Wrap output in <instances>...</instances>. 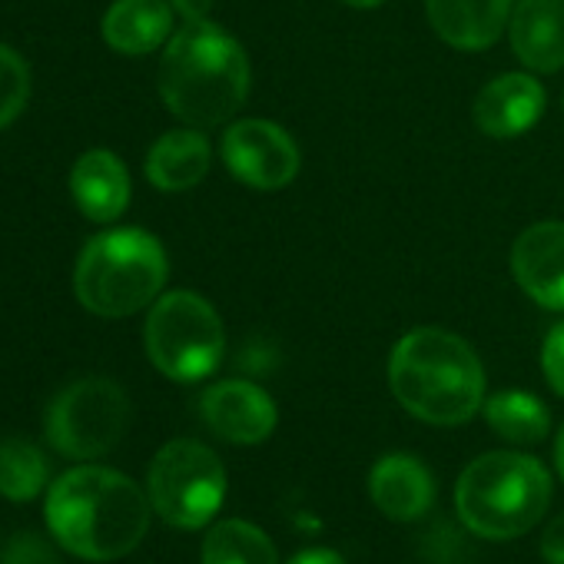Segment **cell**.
I'll list each match as a JSON object with an SVG mask.
<instances>
[{"mask_svg": "<svg viewBox=\"0 0 564 564\" xmlns=\"http://www.w3.org/2000/svg\"><path fill=\"white\" fill-rule=\"evenodd\" d=\"M518 286L544 310H564V223H534L511 246Z\"/></svg>", "mask_w": 564, "mask_h": 564, "instance_id": "11", "label": "cell"}, {"mask_svg": "<svg viewBox=\"0 0 564 564\" xmlns=\"http://www.w3.org/2000/svg\"><path fill=\"white\" fill-rule=\"evenodd\" d=\"M551 501L547 468L521 452H488L475 458L455 488L465 528L488 541H508L534 528Z\"/></svg>", "mask_w": 564, "mask_h": 564, "instance_id": "5", "label": "cell"}, {"mask_svg": "<svg viewBox=\"0 0 564 564\" xmlns=\"http://www.w3.org/2000/svg\"><path fill=\"white\" fill-rule=\"evenodd\" d=\"M147 495L153 511L173 528H203L223 505L226 468L213 448L193 438L166 442L147 478Z\"/></svg>", "mask_w": 564, "mask_h": 564, "instance_id": "7", "label": "cell"}, {"mask_svg": "<svg viewBox=\"0 0 564 564\" xmlns=\"http://www.w3.org/2000/svg\"><path fill=\"white\" fill-rule=\"evenodd\" d=\"M226 170L249 189H282L300 173V147L269 120H239L223 137Z\"/></svg>", "mask_w": 564, "mask_h": 564, "instance_id": "9", "label": "cell"}, {"mask_svg": "<svg viewBox=\"0 0 564 564\" xmlns=\"http://www.w3.org/2000/svg\"><path fill=\"white\" fill-rule=\"evenodd\" d=\"M170 8L189 24V21H206L209 18L213 0H170Z\"/></svg>", "mask_w": 564, "mask_h": 564, "instance_id": "26", "label": "cell"}, {"mask_svg": "<svg viewBox=\"0 0 564 564\" xmlns=\"http://www.w3.org/2000/svg\"><path fill=\"white\" fill-rule=\"evenodd\" d=\"M199 412L209 432L232 445H259L275 429V402L269 392L242 379L209 386L199 399Z\"/></svg>", "mask_w": 564, "mask_h": 564, "instance_id": "10", "label": "cell"}, {"mask_svg": "<svg viewBox=\"0 0 564 564\" xmlns=\"http://www.w3.org/2000/svg\"><path fill=\"white\" fill-rule=\"evenodd\" d=\"M541 369L551 382V389L564 399V323H557L541 349Z\"/></svg>", "mask_w": 564, "mask_h": 564, "instance_id": "24", "label": "cell"}, {"mask_svg": "<svg viewBox=\"0 0 564 564\" xmlns=\"http://www.w3.org/2000/svg\"><path fill=\"white\" fill-rule=\"evenodd\" d=\"M0 564H64L51 541L34 531H18L0 544Z\"/></svg>", "mask_w": 564, "mask_h": 564, "instance_id": "23", "label": "cell"}, {"mask_svg": "<svg viewBox=\"0 0 564 564\" xmlns=\"http://www.w3.org/2000/svg\"><path fill=\"white\" fill-rule=\"evenodd\" d=\"M541 554L547 564H564V511L544 528L541 534Z\"/></svg>", "mask_w": 564, "mask_h": 564, "instance_id": "25", "label": "cell"}, {"mask_svg": "<svg viewBox=\"0 0 564 564\" xmlns=\"http://www.w3.org/2000/svg\"><path fill=\"white\" fill-rule=\"evenodd\" d=\"M28 100H31V67L14 47L0 44V130L11 127L24 113Z\"/></svg>", "mask_w": 564, "mask_h": 564, "instance_id": "22", "label": "cell"}, {"mask_svg": "<svg viewBox=\"0 0 564 564\" xmlns=\"http://www.w3.org/2000/svg\"><path fill=\"white\" fill-rule=\"evenodd\" d=\"M389 386L405 412L429 425H462L485 402L475 349L445 329H412L389 359Z\"/></svg>", "mask_w": 564, "mask_h": 564, "instance_id": "3", "label": "cell"}, {"mask_svg": "<svg viewBox=\"0 0 564 564\" xmlns=\"http://www.w3.org/2000/svg\"><path fill=\"white\" fill-rule=\"evenodd\" d=\"M544 113V90L528 74H501L475 97V127L491 140L531 130Z\"/></svg>", "mask_w": 564, "mask_h": 564, "instance_id": "12", "label": "cell"}, {"mask_svg": "<svg viewBox=\"0 0 564 564\" xmlns=\"http://www.w3.org/2000/svg\"><path fill=\"white\" fill-rule=\"evenodd\" d=\"M203 564H279V557L262 528L242 518H226L209 528L203 541Z\"/></svg>", "mask_w": 564, "mask_h": 564, "instance_id": "19", "label": "cell"}, {"mask_svg": "<svg viewBox=\"0 0 564 564\" xmlns=\"http://www.w3.org/2000/svg\"><path fill=\"white\" fill-rule=\"evenodd\" d=\"M485 419L505 442L514 445H534L547 435L551 415L541 399L528 392H498L485 402Z\"/></svg>", "mask_w": 564, "mask_h": 564, "instance_id": "20", "label": "cell"}, {"mask_svg": "<svg viewBox=\"0 0 564 564\" xmlns=\"http://www.w3.org/2000/svg\"><path fill=\"white\" fill-rule=\"evenodd\" d=\"M150 495L127 475L100 465L64 471L47 491V528L61 547L84 561L130 554L150 528Z\"/></svg>", "mask_w": 564, "mask_h": 564, "instance_id": "1", "label": "cell"}, {"mask_svg": "<svg viewBox=\"0 0 564 564\" xmlns=\"http://www.w3.org/2000/svg\"><path fill=\"white\" fill-rule=\"evenodd\" d=\"M554 465H557V471H561V481H564V425H561V432H557V442H554Z\"/></svg>", "mask_w": 564, "mask_h": 564, "instance_id": "28", "label": "cell"}, {"mask_svg": "<svg viewBox=\"0 0 564 564\" xmlns=\"http://www.w3.org/2000/svg\"><path fill=\"white\" fill-rule=\"evenodd\" d=\"M143 343L150 362L173 382H199L216 372L226 349L219 313L189 290L160 296L150 306Z\"/></svg>", "mask_w": 564, "mask_h": 564, "instance_id": "6", "label": "cell"}, {"mask_svg": "<svg viewBox=\"0 0 564 564\" xmlns=\"http://www.w3.org/2000/svg\"><path fill=\"white\" fill-rule=\"evenodd\" d=\"M70 193L94 223H113L130 206V173L110 150H87L70 170Z\"/></svg>", "mask_w": 564, "mask_h": 564, "instance_id": "16", "label": "cell"}, {"mask_svg": "<svg viewBox=\"0 0 564 564\" xmlns=\"http://www.w3.org/2000/svg\"><path fill=\"white\" fill-rule=\"evenodd\" d=\"M51 478L44 452L28 438H0V498L34 501Z\"/></svg>", "mask_w": 564, "mask_h": 564, "instance_id": "21", "label": "cell"}, {"mask_svg": "<svg viewBox=\"0 0 564 564\" xmlns=\"http://www.w3.org/2000/svg\"><path fill=\"white\" fill-rule=\"evenodd\" d=\"M166 252L147 229L127 226L94 236L74 269V290L84 310L123 319L153 306L166 286Z\"/></svg>", "mask_w": 564, "mask_h": 564, "instance_id": "4", "label": "cell"}, {"mask_svg": "<svg viewBox=\"0 0 564 564\" xmlns=\"http://www.w3.org/2000/svg\"><path fill=\"white\" fill-rule=\"evenodd\" d=\"M286 564H346L343 554L329 551V547H310V551H300L296 557H290Z\"/></svg>", "mask_w": 564, "mask_h": 564, "instance_id": "27", "label": "cell"}, {"mask_svg": "<svg viewBox=\"0 0 564 564\" xmlns=\"http://www.w3.org/2000/svg\"><path fill=\"white\" fill-rule=\"evenodd\" d=\"M343 4L359 8V11H372V8H379V4H382V0H343Z\"/></svg>", "mask_w": 564, "mask_h": 564, "instance_id": "29", "label": "cell"}, {"mask_svg": "<svg viewBox=\"0 0 564 564\" xmlns=\"http://www.w3.org/2000/svg\"><path fill=\"white\" fill-rule=\"evenodd\" d=\"M425 14L445 44L485 51L501 37L511 18V0H425Z\"/></svg>", "mask_w": 564, "mask_h": 564, "instance_id": "15", "label": "cell"}, {"mask_svg": "<svg viewBox=\"0 0 564 564\" xmlns=\"http://www.w3.org/2000/svg\"><path fill=\"white\" fill-rule=\"evenodd\" d=\"M160 97L176 120L196 130L232 120L249 97L246 51L223 28L189 21L166 41Z\"/></svg>", "mask_w": 564, "mask_h": 564, "instance_id": "2", "label": "cell"}, {"mask_svg": "<svg viewBox=\"0 0 564 564\" xmlns=\"http://www.w3.org/2000/svg\"><path fill=\"white\" fill-rule=\"evenodd\" d=\"M130 429L127 392L104 376H87L67 386L47 409L51 445L77 462L113 452Z\"/></svg>", "mask_w": 564, "mask_h": 564, "instance_id": "8", "label": "cell"}, {"mask_svg": "<svg viewBox=\"0 0 564 564\" xmlns=\"http://www.w3.org/2000/svg\"><path fill=\"white\" fill-rule=\"evenodd\" d=\"M173 37L170 0H113L104 14V41L127 57H143Z\"/></svg>", "mask_w": 564, "mask_h": 564, "instance_id": "18", "label": "cell"}, {"mask_svg": "<svg viewBox=\"0 0 564 564\" xmlns=\"http://www.w3.org/2000/svg\"><path fill=\"white\" fill-rule=\"evenodd\" d=\"M209 163L213 147L196 127L170 130L147 153V180L163 193H186L209 173Z\"/></svg>", "mask_w": 564, "mask_h": 564, "instance_id": "17", "label": "cell"}, {"mask_svg": "<svg viewBox=\"0 0 564 564\" xmlns=\"http://www.w3.org/2000/svg\"><path fill=\"white\" fill-rule=\"evenodd\" d=\"M369 498L392 521H415L435 501L432 471L412 455H386L369 471Z\"/></svg>", "mask_w": 564, "mask_h": 564, "instance_id": "14", "label": "cell"}, {"mask_svg": "<svg viewBox=\"0 0 564 564\" xmlns=\"http://www.w3.org/2000/svg\"><path fill=\"white\" fill-rule=\"evenodd\" d=\"M511 51L534 74L564 67V0H518L511 11Z\"/></svg>", "mask_w": 564, "mask_h": 564, "instance_id": "13", "label": "cell"}]
</instances>
